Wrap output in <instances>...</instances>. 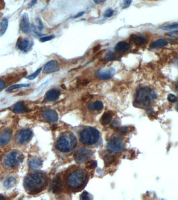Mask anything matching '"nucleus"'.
I'll use <instances>...</instances> for the list:
<instances>
[{"mask_svg":"<svg viewBox=\"0 0 178 200\" xmlns=\"http://www.w3.org/2000/svg\"><path fill=\"white\" fill-rule=\"evenodd\" d=\"M47 183L45 174L41 172H36L28 175L25 178V189L30 194H37L43 189Z\"/></svg>","mask_w":178,"mask_h":200,"instance_id":"nucleus-1","label":"nucleus"},{"mask_svg":"<svg viewBox=\"0 0 178 200\" xmlns=\"http://www.w3.org/2000/svg\"><path fill=\"white\" fill-rule=\"evenodd\" d=\"M77 144L76 136L73 133L67 132L59 136L56 141L55 148L59 151L67 153L73 150Z\"/></svg>","mask_w":178,"mask_h":200,"instance_id":"nucleus-2","label":"nucleus"},{"mask_svg":"<svg viewBox=\"0 0 178 200\" xmlns=\"http://www.w3.org/2000/svg\"><path fill=\"white\" fill-rule=\"evenodd\" d=\"M157 98L156 93L149 88L143 87L139 89L136 95L134 104L139 108H146L151 103V100Z\"/></svg>","mask_w":178,"mask_h":200,"instance_id":"nucleus-3","label":"nucleus"},{"mask_svg":"<svg viewBox=\"0 0 178 200\" xmlns=\"http://www.w3.org/2000/svg\"><path fill=\"white\" fill-rule=\"evenodd\" d=\"M87 178V173L83 169L74 170L69 174L67 177V184L72 189H77L81 187L86 182Z\"/></svg>","mask_w":178,"mask_h":200,"instance_id":"nucleus-4","label":"nucleus"},{"mask_svg":"<svg viewBox=\"0 0 178 200\" xmlns=\"http://www.w3.org/2000/svg\"><path fill=\"white\" fill-rule=\"evenodd\" d=\"M99 131L93 127L84 128L80 134V141L84 145H92L96 143L100 139Z\"/></svg>","mask_w":178,"mask_h":200,"instance_id":"nucleus-5","label":"nucleus"},{"mask_svg":"<svg viewBox=\"0 0 178 200\" xmlns=\"http://www.w3.org/2000/svg\"><path fill=\"white\" fill-rule=\"evenodd\" d=\"M23 155L18 151H14L8 154L4 159V162L7 167H17L23 161Z\"/></svg>","mask_w":178,"mask_h":200,"instance_id":"nucleus-6","label":"nucleus"},{"mask_svg":"<svg viewBox=\"0 0 178 200\" xmlns=\"http://www.w3.org/2000/svg\"><path fill=\"white\" fill-rule=\"evenodd\" d=\"M92 155V152L90 150L85 148H80L75 151L73 157L76 162L81 164L87 161Z\"/></svg>","mask_w":178,"mask_h":200,"instance_id":"nucleus-7","label":"nucleus"},{"mask_svg":"<svg viewBox=\"0 0 178 200\" xmlns=\"http://www.w3.org/2000/svg\"><path fill=\"white\" fill-rule=\"evenodd\" d=\"M106 148L108 151L111 153H119L123 151L124 144L121 140L115 138L108 142Z\"/></svg>","mask_w":178,"mask_h":200,"instance_id":"nucleus-8","label":"nucleus"},{"mask_svg":"<svg viewBox=\"0 0 178 200\" xmlns=\"http://www.w3.org/2000/svg\"><path fill=\"white\" fill-rule=\"evenodd\" d=\"M115 73V69L112 67L101 69L97 72L96 76L101 80H106L112 78Z\"/></svg>","mask_w":178,"mask_h":200,"instance_id":"nucleus-9","label":"nucleus"},{"mask_svg":"<svg viewBox=\"0 0 178 200\" xmlns=\"http://www.w3.org/2000/svg\"><path fill=\"white\" fill-rule=\"evenodd\" d=\"M59 62L55 59L51 60L44 66L43 72L45 74H50L57 72L59 70Z\"/></svg>","mask_w":178,"mask_h":200,"instance_id":"nucleus-10","label":"nucleus"},{"mask_svg":"<svg viewBox=\"0 0 178 200\" xmlns=\"http://www.w3.org/2000/svg\"><path fill=\"white\" fill-rule=\"evenodd\" d=\"M42 116L44 120L48 122H55L58 119L57 112L53 109H46L43 111Z\"/></svg>","mask_w":178,"mask_h":200,"instance_id":"nucleus-11","label":"nucleus"},{"mask_svg":"<svg viewBox=\"0 0 178 200\" xmlns=\"http://www.w3.org/2000/svg\"><path fill=\"white\" fill-rule=\"evenodd\" d=\"M32 136V132L29 129H22L19 132L17 140L20 144H26L29 141Z\"/></svg>","mask_w":178,"mask_h":200,"instance_id":"nucleus-12","label":"nucleus"},{"mask_svg":"<svg viewBox=\"0 0 178 200\" xmlns=\"http://www.w3.org/2000/svg\"><path fill=\"white\" fill-rule=\"evenodd\" d=\"M20 29L23 32L28 33L31 31L28 14L25 13L22 17L20 23Z\"/></svg>","mask_w":178,"mask_h":200,"instance_id":"nucleus-13","label":"nucleus"},{"mask_svg":"<svg viewBox=\"0 0 178 200\" xmlns=\"http://www.w3.org/2000/svg\"><path fill=\"white\" fill-rule=\"evenodd\" d=\"M62 181L59 176L55 177L52 183V189L54 193H59L62 189Z\"/></svg>","mask_w":178,"mask_h":200,"instance_id":"nucleus-14","label":"nucleus"},{"mask_svg":"<svg viewBox=\"0 0 178 200\" xmlns=\"http://www.w3.org/2000/svg\"><path fill=\"white\" fill-rule=\"evenodd\" d=\"M61 94V91L57 89H51L47 91L45 94V99L48 102L54 101L59 98Z\"/></svg>","mask_w":178,"mask_h":200,"instance_id":"nucleus-15","label":"nucleus"},{"mask_svg":"<svg viewBox=\"0 0 178 200\" xmlns=\"http://www.w3.org/2000/svg\"><path fill=\"white\" fill-rule=\"evenodd\" d=\"M12 136V131L10 129L5 130L0 134V145H6L9 142Z\"/></svg>","mask_w":178,"mask_h":200,"instance_id":"nucleus-16","label":"nucleus"},{"mask_svg":"<svg viewBox=\"0 0 178 200\" xmlns=\"http://www.w3.org/2000/svg\"><path fill=\"white\" fill-rule=\"evenodd\" d=\"M130 48L129 44L126 41H120L116 44L115 47V51L117 52L121 53V52H125L128 51Z\"/></svg>","mask_w":178,"mask_h":200,"instance_id":"nucleus-17","label":"nucleus"},{"mask_svg":"<svg viewBox=\"0 0 178 200\" xmlns=\"http://www.w3.org/2000/svg\"><path fill=\"white\" fill-rule=\"evenodd\" d=\"M130 40L136 45H143L146 42V40L144 37L143 36L136 35V34H132L130 36Z\"/></svg>","mask_w":178,"mask_h":200,"instance_id":"nucleus-18","label":"nucleus"},{"mask_svg":"<svg viewBox=\"0 0 178 200\" xmlns=\"http://www.w3.org/2000/svg\"><path fill=\"white\" fill-rule=\"evenodd\" d=\"M113 113L111 111H108L103 114L101 118V123L103 125H107L112 119Z\"/></svg>","mask_w":178,"mask_h":200,"instance_id":"nucleus-19","label":"nucleus"},{"mask_svg":"<svg viewBox=\"0 0 178 200\" xmlns=\"http://www.w3.org/2000/svg\"><path fill=\"white\" fill-rule=\"evenodd\" d=\"M104 105L101 101H97L94 102L89 103L87 108L91 111H101L103 109Z\"/></svg>","mask_w":178,"mask_h":200,"instance_id":"nucleus-20","label":"nucleus"},{"mask_svg":"<svg viewBox=\"0 0 178 200\" xmlns=\"http://www.w3.org/2000/svg\"><path fill=\"white\" fill-rule=\"evenodd\" d=\"M43 162L42 159L39 158H35L31 159L29 162V166L32 169H37L42 166Z\"/></svg>","mask_w":178,"mask_h":200,"instance_id":"nucleus-21","label":"nucleus"},{"mask_svg":"<svg viewBox=\"0 0 178 200\" xmlns=\"http://www.w3.org/2000/svg\"><path fill=\"white\" fill-rule=\"evenodd\" d=\"M167 42L165 40L162 39H158L155 41L150 44V48H161L167 45Z\"/></svg>","mask_w":178,"mask_h":200,"instance_id":"nucleus-22","label":"nucleus"},{"mask_svg":"<svg viewBox=\"0 0 178 200\" xmlns=\"http://www.w3.org/2000/svg\"><path fill=\"white\" fill-rule=\"evenodd\" d=\"M12 111L16 113H22L26 111V108L22 102H18L14 105L12 108Z\"/></svg>","mask_w":178,"mask_h":200,"instance_id":"nucleus-23","label":"nucleus"},{"mask_svg":"<svg viewBox=\"0 0 178 200\" xmlns=\"http://www.w3.org/2000/svg\"><path fill=\"white\" fill-rule=\"evenodd\" d=\"M8 22L7 19L4 18L0 22V37L3 36L7 29Z\"/></svg>","mask_w":178,"mask_h":200,"instance_id":"nucleus-24","label":"nucleus"},{"mask_svg":"<svg viewBox=\"0 0 178 200\" xmlns=\"http://www.w3.org/2000/svg\"><path fill=\"white\" fill-rule=\"evenodd\" d=\"M16 183V180L14 177H9L5 180L4 186L7 189L13 187Z\"/></svg>","mask_w":178,"mask_h":200,"instance_id":"nucleus-25","label":"nucleus"},{"mask_svg":"<svg viewBox=\"0 0 178 200\" xmlns=\"http://www.w3.org/2000/svg\"><path fill=\"white\" fill-rule=\"evenodd\" d=\"M29 45V41L26 38L22 39L18 44L19 49L21 51L26 50L28 48Z\"/></svg>","mask_w":178,"mask_h":200,"instance_id":"nucleus-26","label":"nucleus"},{"mask_svg":"<svg viewBox=\"0 0 178 200\" xmlns=\"http://www.w3.org/2000/svg\"><path fill=\"white\" fill-rule=\"evenodd\" d=\"M115 160V156L112 154H107L104 158V162L106 166L112 164Z\"/></svg>","mask_w":178,"mask_h":200,"instance_id":"nucleus-27","label":"nucleus"},{"mask_svg":"<svg viewBox=\"0 0 178 200\" xmlns=\"http://www.w3.org/2000/svg\"><path fill=\"white\" fill-rule=\"evenodd\" d=\"M29 86V84H14L12 86H11L10 87L8 88L7 89H6V92H10L12 91L15 90V89H19L20 88L23 87H28Z\"/></svg>","mask_w":178,"mask_h":200,"instance_id":"nucleus-28","label":"nucleus"},{"mask_svg":"<svg viewBox=\"0 0 178 200\" xmlns=\"http://www.w3.org/2000/svg\"><path fill=\"white\" fill-rule=\"evenodd\" d=\"M161 29L165 30H170L172 29H178V23H172L170 25H165L160 27Z\"/></svg>","mask_w":178,"mask_h":200,"instance_id":"nucleus-29","label":"nucleus"},{"mask_svg":"<svg viewBox=\"0 0 178 200\" xmlns=\"http://www.w3.org/2000/svg\"><path fill=\"white\" fill-rule=\"evenodd\" d=\"M86 168L91 169L95 168V167L97 166L96 161H89L87 162L86 164Z\"/></svg>","mask_w":178,"mask_h":200,"instance_id":"nucleus-30","label":"nucleus"},{"mask_svg":"<svg viewBox=\"0 0 178 200\" xmlns=\"http://www.w3.org/2000/svg\"><path fill=\"white\" fill-rule=\"evenodd\" d=\"M41 70H42V68H39L38 69L36 70V72H34L32 73V74L29 75V76H28L27 77V79H28L29 80L34 79H35V78L37 76V75H39V73L40 72Z\"/></svg>","mask_w":178,"mask_h":200,"instance_id":"nucleus-31","label":"nucleus"},{"mask_svg":"<svg viewBox=\"0 0 178 200\" xmlns=\"http://www.w3.org/2000/svg\"><path fill=\"white\" fill-rule=\"evenodd\" d=\"M55 35L52 34V35H50V36H45V37H43L41 38L40 39V41L41 42H45L51 40L52 39L54 38Z\"/></svg>","mask_w":178,"mask_h":200,"instance_id":"nucleus-32","label":"nucleus"},{"mask_svg":"<svg viewBox=\"0 0 178 200\" xmlns=\"http://www.w3.org/2000/svg\"><path fill=\"white\" fill-rule=\"evenodd\" d=\"M168 100L170 103H174L177 100V97L173 94H169L168 96Z\"/></svg>","mask_w":178,"mask_h":200,"instance_id":"nucleus-33","label":"nucleus"},{"mask_svg":"<svg viewBox=\"0 0 178 200\" xmlns=\"http://www.w3.org/2000/svg\"><path fill=\"white\" fill-rule=\"evenodd\" d=\"M113 14H114V11L112 9H111V8H109V9H108L107 10H106L105 11V12L104 14V16L105 17L109 18V17L112 16Z\"/></svg>","mask_w":178,"mask_h":200,"instance_id":"nucleus-34","label":"nucleus"},{"mask_svg":"<svg viewBox=\"0 0 178 200\" xmlns=\"http://www.w3.org/2000/svg\"><path fill=\"white\" fill-rule=\"evenodd\" d=\"M81 198L83 200H90L91 198L89 196V194L87 191H84L81 194Z\"/></svg>","mask_w":178,"mask_h":200,"instance_id":"nucleus-35","label":"nucleus"},{"mask_svg":"<svg viewBox=\"0 0 178 200\" xmlns=\"http://www.w3.org/2000/svg\"><path fill=\"white\" fill-rule=\"evenodd\" d=\"M123 6L122 8H128L129 6L130 5L131 3V0H123Z\"/></svg>","mask_w":178,"mask_h":200,"instance_id":"nucleus-36","label":"nucleus"},{"mask_svg":"<svg viewBox=\"0 0 178 200\" xmlns=\"http://www.w3.org/2000/svg\"><path fill=\"white\" fill-rule=\"evenodd\" d=\"M167 34L170 37H176L178 36V30H175V31H170Z\"/></svg>","mask_w":178,"mask_h":200,"instance_id":"nucleus-37","label":"nucleus"},{"mask_svg":"<svg viewBox=\"0 0 178 200\" xmlns=\"http://www.w3.org/2000/svg\"><path fill=\"white\" fill-rule=\"evenodd\" d=\"M128 131V127L126 126L122 127L120 129V132L122 134H126L127 133Z\"/></svg>","mask_w":178,"mask_h":200,"instance_id":"nucleus-38","label":"nucleus"},{"mask_svg":"<svg viewBox=\"0 0 178 200\" xmlns=\"http://www.w3.org/2000/svg\"><path fill=\"white\" fill-rule=\"evenodd\" d=\"M5 86V84L4 81L2 79H0V91L4 88Z\"/></svg>","mask_w":178,"mask_h":200,"instance_id":"nucleus-39","label":"nucleus"},{"mask_svg":"<svg viewBox=\"0 0 178 200\" xmlns=\"http://www.w3.org/2000/svg\"><path fill=\"white\" fill-rule=\"evenodd\" d=\"M119 125V122L118 121V120H115L111 124V126L114 128V127H117Z\"/></svg>","mask_w":178,"mask_h":200,"instance_id":"nucleus-40","label":"nucleus"},{"mask_svg":"<svg viewBox=\"0 0 178 200\" xmlns=\"http://www.w3.org/2000/svg\"><path fill=\"white\" fill-rule=\"evenodd\" d=\"M37 0H32L30 3L29 4V8H31L32 6H34V5L36 4V3H37Z\"/></svg>","mask_w":178,"mask_h":200,"instance_id":"nucleus-41","label":"nucleus"},{"mask_svg":"<svg viewBox=\"0 0 178 200\" xmlns=\"http://www.w3.org/2000/svg\"><path fill=\"white\" fill-rule=\"evenodd\" d=\"M114 58V54L112 53H109V54H108L107 56L106 57V59L107 60H111Z\"/></svg>","mask_w":178,"mask_h":200,"instance_id":"nucleus-42","label":"nucleus"},{"mask_svg":"<svg viewBox=\"0 0 178 200\" xmlns=\"http://www.w3.org/2000/svg\"><path fill=\"white\" fill-rule=\"evenodd\" d=\"M84 12H78V14L76 15L73 18H77L78 17H81V16H82L84 14Z\"/></svg>","mask_w":178,"mask_h":200,"instance_id":"nucleus-43","label":"nucleus"},{"mask_svg":"<svg viewBox=\"0 0 178 200\" xmlns=\"http://www.w3.org/2000/svg\"><path fill=\"white\" fill-rule=\"evenodd\" d=\"M100 48H101V45H96V46H95V47L93 49V51L94 53H95L96 52L98 51Z\"/></svg>","mask_w":178,"mask_h":200,"instance_id":"nucleus-44","label":"nucleus"},{"mask_svg":"<svg viewBox=\"0 0 178 200\" xmlns=\"http://www.w3.org/2000/svg\"><path fill=\"white\" fill-rule=\"evenodd\" d=\"M38 22H39V27L40 30H42L43 29V25L42 23L41 20L40 19H38Z\"/></svg>","mask_w":178,"mask_h":200,"instance_id":"nucleus-45","label":"nucleus"},{"mask_svg":"<svg viewBox=\"0 0 178 200\" xmlns=\"http://www.w3.org/2000/svg\"><path fill=\"white\" fill-rule=\"evenodd\" d=\"M4 5V4L3 0H0V8H3Z\"/></svg>","mask_w":178,"mask_h":200,"instance_id":"nucleus-46","label":"nucleus"},{"mask_svg":"<svg viewBox=\"0 0 178 200\" xmlns=\"http://www.w3.org/2000/svg\"><path fill=\"white\" fill-rule=\"evenodd\" d=\"M94 2H95V3H96V4H98V3H100V2L101 1L100 0H93Z\"/></svg>","mask_w":178,"mask_h":200,"instance_id":"nucleus-47","label":"nucleus"},{"mask_svg":"<svg viewBox=\"0 0 178 200\" xmlns=\"http://www.w3.org/2000/svg\"><path fill=\"white\" fill-rule=\"evenodd\" d=\"M175 108H176V111H178V104H176V106H175Z\"/></svg>","mask_w":178,"mask_h":200,"instance_id":"nucleus-48","label":"nucleus"},{"mask_svg":"<svg viewBox=\"0 0 178 200\" xmlns=\"http://www.w3.org/2000/svg\"><path fill=\"white\" fill-rule=\"evenodd\" d=\"M176 64L178 66V59H176Z\"/></svg>","mask_w":178,"mask_h":200,"instance_id":"nucleus-49","label":"nucleus"},{"mask_svg":"<svg viewBox=\"0 0 178 200\" xmlns=\"http://www.w3.org/2000/svg\"><path fill=\"white\" fill-rule=\"evenodd\" d=\"M176 91H178V85L176 86Z\"/></svg>","mask_w":178,"mask_h":200,"instance_id":"nucleus-50","label":"nucleus"},{"mask_svg":"<svg viewBox=\"0 0 178 200\" xmlns=\"http://www.w3.org/2000/svg\"><path fill=\"white\" fill-rule=\"evenodd\" d=\"M101 2H104L106 1V0H100Z\"/></svg>","mask_w":178,"mask_h":200,"instance_id":"nucleus-51","label":"nucleus"},{"mask_svg":"<svg viewBox=\"0 0 178 200\" xmlns=\"http://www.w3.org/2000/svg\"></svg>","mask_w":178,"mask_h":200,"instance_id":"nucleus-52","label":"nucleus"}]
</instances>
